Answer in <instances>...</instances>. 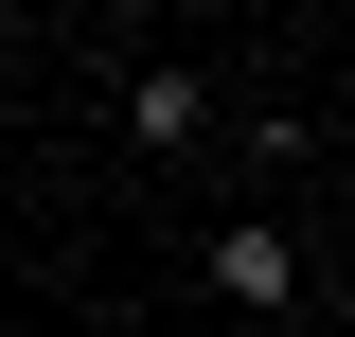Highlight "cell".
<instances>
[{
	"label": "cell",
	"instance_id": "1",
	"mask_svg": "<svg viewBox=\"0 0 355 337\" xmlns=\"http://www.w3.org/2000/svg\"><path fill=\"white\" fill-rule=\"evenodd\" d=\"M214 302H249V320H284V302H302V249H284V231H214Z\"/></svg>",
	"mask_w": 355,
	"mask_h": 337
},
{
	"label": "cell",
	"instance_id": "2",
	"mask_svg": "<svg viewBox=\"0 0 355 337\" xmlns=\"http://www.w3.org/2000/svg\"><path fill=\"white\" fill-rule=\"evenodd\" d=\"M125 142H160V160L214 142V89H196V71H142V89H125Z\"/></svg>",
	"mask_w": 355,
	"mask_h": 337
}]
</instances>
